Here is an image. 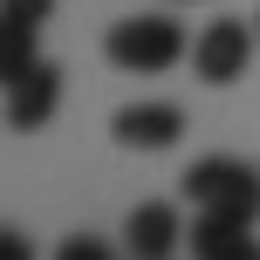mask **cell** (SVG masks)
<instances>
[{"mask_svg": "<svg viewBox=\"0 0 260 260\" xmlns=\"http://www.w3.org/2000/svg\"><path fill=\"white\" fill-rule=\"evenodd\" d=\"M103 55L123 76H165V69H178L185 55H192V41H185V27L171 21V14H123L103 35Z\"/></svg>", "mask_w": 260, "mask_h": 260, "instance_id": "obj_1", "label": "cell"}, {"mask_svg": "<svg viewBox=\"0 0 260 260\" xmlns=\"http://www.w3.org/2000/svg\"><path fill=\"white\" fill-rule=\"evenodd\" d=\"M178 185H185V199H192V212L260 219V171L247 165V157H199Z\"/></svg>", "mask_w": 260, "mask_h": 260, "instance_id": "obj_2", "label": "cell"}, {"mask_svg": "<svg viewBox=\"0 0 260 260\" xmlns=\"http://www.w3.org/2000/svg\"><path fill=\"white\" fill-rule=\"evenodd\" d=\"M253 41H260V27H247V21H206L192 35V76L199 82H212V89H226V82H240L247 76V62H253Z\"/></svg>", "mask_w": 260, "mask_h": 260, "instance_id": "obj_3", "label": "cell"}, {"mask_svg": "<svg viewBox=\"0 0 260 260\" xmlns=\"http://www.w3.org/2000/svg\"><path fill=\"white\" fill-rule=\"evenodd\" d=\"M55 110H62V69L55 62H35L27 76H14L7 82V130H48L55 123Z\"/></svg>", "mask_w": 260, "mask_h": 260, "instance_id": "obj_4", "label": "cell"}, {"mask_svg": "<svg viewBox=\"0 0 260 260\" xmlns=\"http://www.w3.org/2000/svg\"><path fill=\"white\" fill-rule=\"evenodd\" d=\"M110 137H117L123 151H171V144L185 137V110L178 103H123L117 117H110Z\"/></svg>", "mask_w": 260, "mask_h": 260, "instance_id": "obj_5", "label": "cell"}, {"mask_svg": "<svg viewBox=\"0 0 260 260\" xmlns=\"http://www.w3.org/2000/svg\"><path fill=\"white\" fill-rule=\"evenodd\" d=\"M123 247H130V260H171V253L185 247V219H178V206H165V199L130 206V219H123Z\"/></svg>", "mask_w": 260, "mask_h": 260, "instance_id": "obj_6", "label": "cell"}, {"mask_svg": "<svg viewBox=\"0 0 260 260\" xmlns=\"http://www.w3.org/2000/svg\"><path fill=\"white\" fill-rule=\"evenodd\" d=\"M185 247H192V260H260L253 219H219V212H199Z\"/></svg>", "mask_w": 260, "mask_h": 260, "instance_id": "obj_7", "label": "cell"}, {"mask_svg": "<svg viewBox=\"0 0 260 260\" xmlns=\"http://www.w3.org/2000/svg\"><path fill=\"white\" fill-rule=\"evenodd\" d=\"M35 35H41V21H7V14H0V82L27 76V69L41 62V55H35Z\"/></svg>", "mask_w": 260, "mask_h": 260, "instance_id": "obj_8", "label": "cell"}, {"mask_svg": "<svg viewBox=\"0 0 260 260\" xmlns=\"http://www.w3.org/2000/svg\"><path fill=\"white\" fill-rule=\"evenodd\" d=\"M55 260H117V247L96 240V233H76V240H62V253H55Z\"/></svg>", "mask_w": 260, "mask_h": 260, "instance_id": "obj_9", "label": "cell"}, {"mask_svg": "<svg viewBox=\"0 0 260 260\" xmlns=\"http://www.w3.org/2000/svg\"><path fill=\"white\" fill-rule=\"evenodd\" d=\"M0 14H7V21H48L55 0H0Z\"/></svg>", "mask_w": 260, "mask_h": 260, "instance_id": "obj_10", "label": "cell"}, {"mask_svg": "<svg viewBox=\"0 0 260 260\" xmlns=\"http://www.w3.org/2000/svg\"><path fill=\"white\" fill-rule=\"evenodd\" d=\"M0 260H35V253H27L21 233H0Z\"/></svg>", "mask_w": 260, "mask_h": 260, "instance_id": "obj_11", "label": "cell"}, {"mask_svg": "<svg viewBox=\"0 0 260 260\" xmlns=\"http://www.w3.org/2000/svg\"><path fill=\"white\" fill-rule=\"evenodd\" d=\"M253 27H260V14H253Z\"/></svg>", "mask_w": 260, "mask_h": 260, "instance_id": "obj_12", "label": "cell"}]
</instances>
